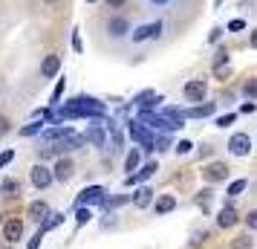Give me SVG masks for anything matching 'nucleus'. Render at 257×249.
Wrapping results in <instances>:
<instances>
[{
  "label": "nucleus",
  "instance_id": "nucleus-35",
  "mask_svg": "<svg viewBox=\"0 0 257 249\" xmlns=\"http://www.w3.org/2000/svg\"><path fill=\"white\" fill-rule=\"evenodd\" d=\"M41 240H44V229H41V232H38V235L29 240V249H38V246H41Z\"/></svg>",
  "mask_w": 257,
  "mask_h": 249
},
{
  "label": "nucleus",
  "instance_id": "nucleus-24",
  "mask_svg": "<svg viewBox=\"0 0 257 249\" xmlns=\"http://www.w3.org/2000/svg\"><path fill=\"white\" fill-rule=\"evenodd\" d=\"M245 186H248V180H234L231 186H228V194L237 197V194H243V191H245Z\"/></svg>",
  "mask_w": 257,
  "mask_h": 249
},
{
  "label": "nucleus",
  "instance_id": "nucleus-22",
  "mask_svg": "<svg viewBox=\"0 0 257 249\" xmlns=\"http://www.w3.org/2000/svg\"><path fill=\"white\" fill-rule=\"evenodd\" d=\"M243 96L248 99V102H254L257 99V78H248V81L243 84Z\"/></svg>",
  "mask_w": 257,
  "mask_h": 249
},
{
  "label": "nucleus",
  "instance_id": "nucleus-42",
  "mask_svg": "<svg viewBox=\"0 0 257 249\" xmlns=\"http://www.w3.org/2000/svg\"><path fill=\"white\" fill-rule=\"evenodd\" d=\"M153 6H168V0H151Z\"/></svg>",
  "mask_w": 257,
  "mask_h": 249
},
{
  "label": "nucleus",
  "instance_id": "nucleus-1",
  "mask_svg": "<svg viewBox=\"0 0 257 249\" xmlns=\"http://www.w3.org/2000/svg\"><path fill=\"white\" fill-rule=\"evenodd\" d=\"M29 180H32V186L35 189H49L52 183H55V174H52V168H47L44 162H35L32 165V171H29Z\"/></svg>",
  "mask_w": 257,
  "mask_h": 249
},
{
  "label": "nucleus",
  "instance_id": "nucleus-26",
  "mask_svg": "<svg viewBox=\"0 0 257 249\" xmlns=\"http://www.w3.org/2000/svg\"><path fill=\"white\" fill-rule=\"evenodd\" d=\"M228 58H231V55H228V49H217V55H214V67H220V64H228Z\"/></svg>",
  "mask_w": 257,
  "mask_h": 249
},
{
  "label": "nucleus",
  "instance_id": "nucleus-3",
  "mask_svg": "<svg viewBox=\"0 0 257 249\" xmlns=\"http://www.w3.org/2000/svg\"><path fill=\"white\" fill-rule=\"evenodd\" d=\"M162 21H153V24H148V26H139V29H133V44H142V41H151V38H159L162 35Z\"/></svg>",
  "mask_w": 257,
  "mask_h": 249
},
{
  "label": "nucleus",
  "instance_id": "nucleus-37",
  "mask_svg": "<svg viewBox=\"0 0 257 249\" xmlns=\"http://www.w3.org/2000/svg\"><path fill=\"white\" fill-rule=\"evenodd\" d=\"M61 93H64V81H58V84H55V93H52V102H58V99H61Z\"/></svg>",
  "mask_w": 257,
  "mask_h": 249
},
{
  "label": "nucleus",
  "instance_id": "nucleus-7",
  "mask_svg": "<svg viewBox=\"0 0 257 249\" xmlns=\"http://www.w3.org/2000/svg\"><path fill=\"white\" fill-rule=\"evenodd\" d=\"M3 237H6L9 243H18V240L24 237V220H18V217H9V220L3 223Z\"/></svg>",
  "mask_w": 257,
  "mask_h": 249
},
{
  "label": "nucleus",
  "instance_id": "nucleus-45",
  "mask_svg": "<svg viewBox=\"0 0 257 249\" xmlns=\"http://www.w3.org/2000/svg\"><path fill=\"white\" fill-rule=\"evenodd\" d=\"M90 3H95V0H90Z\"/></svg>",
  "mask_w": 257,
  "mask_h": 249
},
{
  "label": "nucleus",
  "instance_id": "nucleus-27",
  "mask_svg": "<svg viewBox=\"0 0 257 249\" xmlns=\"http://www.w3.org/2000/svg\"><path fill=\"white\" fill-rule=\"evenodd\" d=\"M90 217H93V212H90V209H84V206H78V214H75V220H78V226H84L87 220H90Z\"/></svg>",
  "mask_w": 257,
  "mask_h": 249
},
{
  "label": "nucleus",
  "instance_id": "nucleus-38",
  "mask_svg": "<svg viewBox=\"0 0 257 249\" xmlns=\"http://www.w3.org/2000/svg\"><path fill=\"white\" fill-rule=\"evenodd\" d=\"M38 131H41V125L35 122V125H29V128H24V136H32V133H38Z\"/></svg>",
  "mask_w": 257,
  "mask_h": 249
},
{
  "label": "nucleus",
  "instance_id": "nucleus-9",
  "mask_svg": "<svg viewBox=\"0 0 257 249\" xmlns=\"http://www.w3.org/2000/svg\"><path fill=\"white\" fill-rule=\"evenodd\" d=\"M26 217H29V220H35V223H44V220H47V217H52V214H49V206L44 200H35V203H29Z\"/></svg>",
  "mask_w": 257,
  "mask_h": 249
},
{
  "label": "nucleus",
  "instance_id": "nucleus-34",
  "mask_svg": "<svg viewBox=\"0 0 257 249\" xmlns=\"http://www.w3.org/2000/svg\"><path fill=\"white\" fill-rule=\"evenodd\" d=\"M168 145H171V139L168 136H159L156 139V151H168Z\"/></svg>",
  "mask_w": 257,
  "mask_h": 249
},
{
  "label": "nucleus",
  "instance_id": "nucleus-17",
  "mask_svg": "<svg viewBox=\"0 0 257 249\" xmlns=\"http://www.w3.org/2000/svg\"><path fill=\"white\" fill-rule=\"evenodd\" d=\"M153 209H156V214H171L176 209V197L174 194H162L159 200L153 203Z\"/></svg>",
  "mask_w": 257,
  "mask_h": 249
},
{
  "label": "nucleus",
  "instance_id": "nucleus-10",
  "mask_svg": "<svg viewBox=\"0 0 257 249\" xmlns=\"http://www.w3.org/2000/svg\"><path fill=\"white\" fill-rule=\"evenodd\" d=\"M101 200H104V189H101V186H90V189H84L81 194H78L75 206H87V203H101Z\"/></svg>",
  "mask_w": 257,
  "mask_h": 249
},
{
  "label": "nucleus",
  "instance_id": "nucleus-2",
  "mask_svg": "<svg viewBox=\"0 0 257 249\" xmlns=\"http://www.w3.org/2000/svg\"><path fill=\"white\" fill-rule=\"evenodd\" d=\"M205 93H208V81H205V78H191V81L182 87L185 102H205Z\"/></svg>",
  "mask_w": 257,
  "mask_h": 249
},
{
  "label": "nucleus",
  "instance_id": "nucleus-11",
  "mask_svg": "<svg viewBox=\"0 0 257 249\" xmlns=\"http://www.w3.org/2000/svg\"><path fill=\"white\" fill-rule=\"evenodd\" d=\"M61 72V58L58 55H47V58L41 61V75L44 78H55Z\"/></svg>",
  "mask_w": 257,
  "mask_h": 249
},
{
  "label": "nucleus",
  "instance_id": "nucleus-13",
  "mask_svg": "<svg viewBox=\"0 0 257 249\" xmlns=\"http://www.w3.org/2000/svg\"><path fill=\"white\" fill-rule=\"evenodd\" d=\"M159 102H165L159 93H153V90H145V93L136 96V105L142 107V110H153V107L159 105Z\"/></svg>",
  "mask_w": 257,
  "mask_h": 249
},
{
  "label": "nucleus",
  "instance_id": "nucleus-14",
  "mask_svg": "<svg viewBox=\"0 0 257 249\" xmlns=\"http://www.w3.org/2000/svg\"><path fill=\"white\" fill-rule=\"evenodd\" d=\"M214 102H202V105H197V107H188L185 110V119H205V116H214Z\"/></svg>",
  "mask_w": 257,
  "mask_h": 249
},
{
  "label": "nucleus",
  "instance_id": "nucleus-41",
  "mask_svg": "<svg viewBox=\"0 0 257 249\" xmlns=\"http://www.w3.org/2000/svg\"><path fill=\"white\" fill-rule=\"evenodd\" d=\"M248 41H251V47L257 49V29H254V32H251V35H248Z\"/></svg>",
  "mask_w": 257,
  "mask_h": 249
},
{
  "label": "nucleus",
  "instance_id": "nucleus-39",
  "mask_svg": "<svg viewBox=\"0 0 257 249\" xmlns=\"http://www.w3.org/2000/svg\"><path fill=\"white\" fill-rule=\"evenodd\" d=\"M220 35H222V29H214V32L208 35V41H211V44H217V41H220Z\"/></svg>",
  "mask_w": 257,
  "mask_h": 249
},
{
  "label": "nucleus",
  "instance_id": "nucleus-5",
  "mask_svg": "<svg viewBox=\"0 0 257 249\" xmlns=\"http://www.w3.org/2000/svg\"><path fill=\"white\" fill-rule=\"evenodd\" d=\"M228 151L234 156H248V151H251V136L248 133H234L231 139H228Z\"/></svg>",
  "mask_w": 257,
  "mask_h": 249
},
{
  "label": "nucleus",
  "instance_id": "nucleus-44",
  "mask_svg": "<svg viewBox=\"0 0 257 249\" xmlns=\"http://www.w3.org/2000/svg\"><path fill=\"white\" fill-rule=\"evenodd\" d=\"M3 223H6V220H3V214H0V226H3Z\"/></svg>",
  "mask_w": 257,
  "mask_h": 249
},
{
  "label": "nucleus",
  "instance_id": "nucleus-6",
  "mask_svg": "<svg viewBox=\"0 0 257 249\" xmlns=\"http://www.w3.org/2000/svg\"><path fill=\"white\" fill-rule=\"evenodd\" d=\"M202 177H205V183H222V180L228 177V165L225 162H211V165H205V171H202Z\"/></svg>",
  "mask_w": 257,
  "mask_h": 249
},
{
  "label": "nucleus",
  "instance_id": "nucleus-21",
  "mask_svg": "<svg viewBox=\"0 0 257 249\" xmlns=\"http://www.w3.org/2000/svg\"><path fill=\"white\" fill-rule=\"evenodd\" d=\"M47 139H67V136H72V128H52V131L44 133Z\"/></svg>",
  "mask_w": 257,
  "mask_h": 249
},
{
  "label": "nucleus",
  "instance_id": "nucleus-28",
  "mask_svg": "<svg viewBox=\"0 0 257 249\" xmlns=\"http://www.w3.org/2000/svg\"><path fill=\"white\" fill-rule=\"evenodd\" d=\"M191 148H194V145L188 142V139H182V142H176V148H174V151H176L179 156H185V154H191Z\"/></svg>",
  "mask_w": 257,
  "mask_h": 249
},
{
  "label": "nucleus",
  "instance_id": "nucleus-23",
  "mask_svg": "<svg viewBox=\"0 0 257 249\" xmlns=\"http://www.w3.org/2000/svg\"><path fill=\"white\" fill-rule=\"evenodd\" d=\"M228 75H231V61H228V64H220V67H214V78L225 81Z\"/></svg>",
  "mask_w": 257,
  "mask_h": 249
},
{
  "label": "nucleus",
  "instance_id": "nucleus-29",
  "mask_svg": "<svg viewBox=\"0 0 257 249\" xmlns=\"http://www.w3.org/2000/svg\"><path fill=\"white\" fill-rule=\"evenodd\" d=\"M231 249H251V240H248V237H234Z\"/></svg>",
  "mask_w": 257,
  "mask_h": 249
},
{
  "label": "nucleus",
  "instance_id": "nucleus-43",
  "mask_svg": "<svg viewBox=\"0 0 257 249\" xmlns=\"http://www.w3.org/2000/svg\"><path fill=\"white\" fill-rule=\"evenodd\" d=\"M44 3H49V6H52V3H58V0H44Z\"/></svg>",
  "mask_w": 257,
  "mask_h": 249
},
{
  "label": "nucleus",
  "instance_id": "nucleus-8",
  "mask_svg": "<svg viewBox=\"0 0 257 249\" xmlns=\"http://www.w3.org/2000/svg\"><path fill=\"white\" fill-rule=\"evenodd\" d=\"M127 32H130V21H127V18L116 15V18H110V21H107V35H110V38H124Z\"/></svg>",
  "mask_w": 257,
  "mask_h": 249
},
{
  "label": "nucleus",
  "instance_id": "nucleus-40",
  "mask_svg": "<svg viewBox=\"0 0 257 249\" xmlns=\"http://www.w3.org/2000/svg\"><path fill=\"white\" fill-rule=\"evenodd\" d=\"M243 113H254V102H245V105H243Z\"/></svg>",
  "mask_w": 257,
  "mask_h": 249
},
{
  "label": "nucleus",
  "instance_id": "nucleus-25",
  "mask_svg": "<svg viewBox=\"0 0 257 249\" xmlns=\"http://www.w3.org/2000/svg\"><path fill=\"white\" fill-rule=\"evenodd\" d=\"M234 122H237V113H225V116L217 119V128H231Z\"/></svg>",
  "mask_w": 257,
  "mask_h": 249
},
{
  "label": "nucleus",
  "instance_id": "nucleus-12",
  "mask_svg": "<svg viewBox=\"0 0 257 249\" xmlns=\"http://www.w3.org/2000/svg\"><path fill=\"white\" fill-rule=\"evenodd\" d=\"M130 200H133L136 209H148V206L153 203V191L148 189V186H139V189L133 191V197H130Z\"/></svg>",
  "mask_w": 257,
  "mask_h": 249
},
{
  "label": "nucleus",
  "instance_id": "nucleus-36",
  "mask_svg": "<svg viewBox=\"0 0 257 249\" xmlns=\"http://www.w3.org/2000/svg\"><path fill=\"white\" fill-rule=\"evenodd\" d=\"M107 6H110V9H121V6H124V3H127V0H104Z\"/></svg>",
  "mask_w": 257,
  "mask_h": 249
},
{
  "label": "nucleus",
  "instance_id": "nucleus-20",
  "mask_svg": "<svg viewBox=\"0 0 257 249\" xmlns=\"http://www.w3.org/2000/svg\"><path fill=\"white\" fill-rule=\"evenodd\" d=\"M0 191H3L6 197H15V194H21V186H18V180H3Z\"/></svg>",
  "mask_w": 257,
  "mask_h": 249
},
{
  "label": "nucleus",
  "instance_id": "nucleus-16",
  "mask_svg": "<svg viewBox=\"0 0 257 249\" xmlns=\"http://www.w3.org/2000/svg\"><path fill=\"white\" fill-rule=\"evenodd\" d=\"M156 162H145V165L139 168V174H130L127 177V186H136V183H142V180H151L153 174H156Z\"/></svg>",
  "mask_w": 257,
  "mask_h": 249
},
{
  "label": "nucleus",
  "instance_id": "nucleus-18",
  "mask_svg": "<svg viewBox=\"0 0 257 249\" xmlns=\"http://www.w3.org/2000/svg\"><path fill=\"white\" fill-rule=\"evenodd\" d=\"M234 223H237V212H234V206L228 203L220 212V217H217V226H220V229H231Z\"/></svg>",
  "mask_w": 257,
  "mask_h": 249
},
{
  "label": "nucleus",
  "instance_id": "nucleus-4",
  "mask_svg": "<svg viewBox=\"0 0 257 249\" xmlns=\"http://www.w3.org/2000/svg\"><path fill=\"white\" fill-rule=\"evenodd\" d=\"M52 174H55L58 183H70V180L75 177V162H72L70 156H61L58 162L52 165Z\"/></svg>",
  "mask_w": 257,
  "mask_h": 249
},
{
  "label": "nucleus",
  "instance_id": "nucleus-31",
  "mask_svg": "<svg viewBox=\"0 0 257 249\" xmlns=\"http://www.w3.org/2000/svg\"><path fill=\"white\" fill-rule=\"evenodd\" d=\"M240 29H245V21H243V18H237V21H228V32H240Z\"/></svg>",
  "mask_w": 257,
  "mask_h": 249
},
{
  "label": "nucleus",
  "instance_id": "nucleus-19",
  "mask_svg": "<svg viewBox=\"0 0 257 249\" xmlns=\"http://www.w3.org/2000/svg\"><path fill=\"white\" fill-rule=\"evenodd\" d=\"M142 162V148H130L127 159H124V171H136Z\"/></svg>",
  "mask_w": 257,
  "mask_h": 249
},
{
  "label": "nucleus",
  "instance_id": "nucleus-15",
  "mask_svg": "<svg viewBox=\"0 0 257 249\" xmlns=\"http://www.w3.org/2000/svg\"><path fill=\"white\" fill-rule=\"evenodd\" d=\"M84 139H87V142H93L95 148H104V142H107L104 128H101V125H90V128H87V133H84Z\"/></svg>",
  "mask_w": 257,
  "mask_h": 249
},
{
  "label": "nucleus",
  "instance_id": "nucleus-33",
  "mask_svg": "<svg viewBox=\"0 0 257 249\" xmlns=\"http://www.w3.org/2000/svg\"><path fill=\"white\" fill-rule=\"evenodd\" d=\"M245 223H248V229H257V209H251L245 214Z\"/></svg>",
  "mask_w": 257,
  "mask_h": 249
},
{
  "label": "nucleus",
  "instance_id": "nucleus-30",
  "mask_svg": "<svg viewBox=\"0 0 257 249\" xmlns=\"http://www.w3.org/2000/svg\"><path fill=\"white\" fill-rule=\"evenodd\" d=\"M6 133H12V122L6 116H0V136H6Z\"/></svg>",
  "mask_w": 257,
  "mask_h": 249
},
{
  "label": "nucleus",
  "instance_id": "nucleus-32",
  "mask_svg": "<svg viewBox=\"0 0 257 249\" xmlns=\"http://www.w3.org/2000/svg\"><path fill=\"white\" fill-rule=\"evenodd\" d=\"M12 159H15V151H3V154H0V168H6Z\"/></svg>",
  "mask_w": 257,
  "mask_h": 249
}]
</instances>
